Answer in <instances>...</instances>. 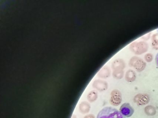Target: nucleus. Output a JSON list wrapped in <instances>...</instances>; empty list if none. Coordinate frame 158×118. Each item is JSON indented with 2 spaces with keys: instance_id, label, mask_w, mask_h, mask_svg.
Returning a JSON list of instances; mask_svg holds the SVG:
<instances>
[{
  "instance_id": "obj_12",
  "label": "nucleus",
  "mask_w": 158,
  "mask_h": 118,
  "mask_svg": "<svg viewBox=\"0 0 158 118\" xmlns=\"http://www.w3.org/2000/svg\"><path fill=\"white\" fill-rule=\"evenodd\" d=\"M98 97L97 93L95 91H93L90 92V94H89L88 99L90 101H94L97 99Z\"/></svg>"
},
{
  "instance_id": "obj_11",
  "label": "nucleus",
  "mask_w": 158,
  "mask_h": 118,
  "mask_svg": "<svg viewBox=\"0 0 158 118\" xmlns=\"http://www.w3.org/2000/svg\"><path fill=\"white\" fill-rule=\"evenodd\" d=\"M85 104H81L80 106V110L83 113H87L89 111L90 109V106L89 104H86L85 107Z\"/></svg>"
},
{
  "instance_id": "obj_10",
  "label": "nucleus",
  "mask_w": 158,
  "mask_h": 118,
  "mask_svg": "<svg viewBox=\"0 0 158 118\" xmlns=\"http://www.w3.org/2000/svg\"><path fill=\"white\" fill-rule=\"evenodd\" d=\"M152 46L153 49L158 50V34H155L152 36Z\"/></svg>"
},
{
  "instance_id": "obj_2",
  "label": "nucleus",
  "mask_w": 158,
  "mask_h": 118,
  "mask_svg": "<svg viewBox=\"0 0 158 118\" xmlns=\"http://www.w3.org/2000/svg\"><path fill=\"white\" fill-rule=\"evenodd\" d=\"M130 49L133 52L137 54H140L147 51L148 49L147 43L143 41L135 42L130 45Z\"/></svg>"
},
{
  "instance_id": "obj_16",
  "label": "nucleus",
  "mask_w": 158,
  "mask_h": 118,
  "mask_svg": "<svg viewBox=\"0 0 158 118\" xmlns=\"http://www.w3.org/2000/svg\"><path fill=\"white\" fill-rule=\"evenodd\" d=\"M85 118H95V117H94V115L90 114V115H87L85 117Z\"/></svg>"
},
{
  "instance_id": "obj_14",
  "label": "nucleus",
  "mask_w": 158,
  "mask_h": 118,
  "mask_svg": "<svg viewBox=\"0 0 158 118\" xmlns=\"http://www.w3.org/2000/svg\"><path fill=\"white\" fill-rule=\"evenodd\" d=\"M153 56L151 53H147L145 56V59L148 62L151 61L152 60Z\"/></svg>"
},
{
  "instance_id": "obj_1",
  "label": "nucleus",
  "mask_w": 158,
  "mask_h": 118,
  "mask_svg": "<svg viewBox=\"0 0 158 118\" xmlns=\"http://www.w3.org/2000/svg\"><path fill=\"white\" fill-rule=\"evenodd\" d=\"M97 118H127L117 109L105 107L98 113Z\"/></svg>"
},
{
  "instance_id": "obj_7",
  "label": "nucleus",
  "mask_w": 158,
  "mask_h": 118,
  "mask_svg": "<svg viewBox=\"0 0 158 118\" xmlns=\"http://www.w3.org/2000/svg\"><path fill=\"white\" fill-rule=\"evenodd\" d=\"M125 64L122 60H117L114 61L113 65V68L114 70H122L124 68Z\"/></svg>"
},
{
  "instance_id": "obj_17",
  "label": "nucleus",
  "mask_w": 158,
  "mask_h": 118,
  "mask_svg": "<svg viewBox=\"0 0 158 118\" xmlns=\"http://www.w3.org/2000/svg\"><path fill=\"white\" fill-rule=\"evenodd\" d=\"M157 31H158V30H157Z\"/></svg>"
},
{
  "instance_id": "obj_3",
  "label": "nucleus",
  "mask_w": 158,
  "mask_h": 118,
  "mask_svg": "<svg viewBox=\"0 0 158 118\" xmlns=\"http://www.w3.org/2000/svg\"><path fill=\"white\" fill-rule=\"evenodd\" d=\"M129 64L139 72L143 71L146 66V63L144 61L137 57H133L130 60Z\"/></svg>"
},
{
  "instance_id": "obj_8",
  "label": "nucleus",
  "mask_w": 158,
  "mask_h": 118,
  "mask_svg": "<svg viewBox=\"0 0 158 118\" xmlns=\"http://www.w3.org/2000/svg\"><path fill=\"white\" fill-rule=\"evenodd\" d=\"M144 111L145 113L148 116H153L156 113V109L152 105H149L145 107Z\"/></svg>"
},
{
  "instance_id": "obj_6",
  "label": "nucleus",
  "mask_w": 158,
  "mask_h": 118,
  "mask_svg": "<svg viewBox=\"0 0 158 118\" xmlns=\"http://www.w3.org/2000/svg\"><path fill=\"white\" fill-rule=\"evenodd\" d=\"M149 96L147 94H138L134 98L135 102L136 103L137 105H139V106L148 104L149 101Z\"/></svg>"
},
{
  "instance_id": "obj_15",
  "label": "nucleus",
  "mask_w": 158,
  "mask_h": 118,
  "mask_svg": "<svg viewBox=\"0 0 158 118\" xmlns=\"http://www.w3.org/2000/svg\"><path fill=\"white\" fill-rule=\"evenodd\" d=\"M155 62H156V65L158 68V53L156 54V57H155Z\"/></svg>"
},
{
  "instance_id": "obj_4",
  "label": "nucleus",
  "mask_w": 158,
  "mask_h": 118,
  "mask_svg": "<svg viewBox=\"0 0 158 118\" xmlns=\"http://www.w3.org/2000/svg\"><path fill=\"white\" fill-rule=\"evenodd\" d=\"M122 101V94L119 90L114 89L112 91L110 102L113 106H117Z\"/></svg>"
},
{
  "instance_id": "obj_5",
  "label": "nucleus",
  "mask_w": 158,
  "mask_h": 118,
  "mask_svg": "<svg viewBox=\"0 0 158 118\" xmlns=\"http://www.w3.org/2000/svg\"><path fill=\"white\" fill-rule=\"evenodd\" d=\"M120 111L124 116L128 118L133 115L135 110L129 103H125L120 107Z\"/></svg>"
},
{
  "instance_id": "obj_9",
  "label": "nucleus",
  "mask_w": 158,
  "mask_h": 118,
  "mask_svg": "<svg viewBox=\"0 0 158 118\" xmlns=\"http://www.w3.org/2000/svg\"><path fill=\"white\" fill-rule=\"evenodd\" d=\"M125 78L127 82H133L136 78L135 73L131 70H128L126 74Z\"/></svg>"
},
{
  "instance_id": "obj_13",
  "label": "nucleus",
  "mask_w": 158,
  "mask_h": 118,
  "mask_svg": "<svg viewBox=\"0 0 158 118\" xmlns=\"http://www.w3.org/2000/svg\"><path fill=\"white\" fill-rule=\"evenodd\" d=\"M113 75L115 78H122L123 76V72L122 70H114Z\"/></svg>"
}]
</instances>
